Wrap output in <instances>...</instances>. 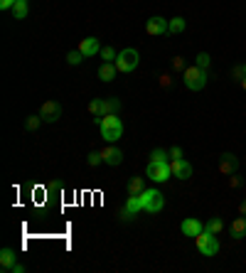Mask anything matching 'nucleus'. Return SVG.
Wrapping results in <instances>:
<instances>
[{
  "instance_id": "f257e3e1",
  "label": "nucleus",
  "mask_w": 246,
  "mask_h": 273,
  "mask_svg": "<svg viewBox=\"0 0 246 273\" xmlns=\"http://www.w3.org/2000/svg\"><path fill=\"white\" fill-rule=\"evenodd\" d=\"M195 246L202 256H217L219 251V241H217V234H209L207 229H202L200 234L195 236Z\"/></svg>"
},
{
  "instance_id": "f03ea898",
  "label": "nucleus",
  "mask_w": 246,
  "mask_h": 273,
  "mask_svg": "<svg viewBox=\"0 0 246 273\" xmlns=\"http://www.w3.org/2000/svg\"><path fill=\"white\" fill-rule=\"evenodd\" d=\"M140 202H143V212L157 214V212H162V207H165V197H162L160 190H143V192H140Z\"/></svg>"
},
{
  "instance_id": "7ed1b4c3",
  "label": "nucleus",
  "mask_w": 246,
  "mask_h": 273,
  "mask_svg": "<svg viewBox=\"0 0 246 273\" xmlns=\"http://www.w3.org/2000/svg\"><path fill=\"white\" fill-rule=\"evenodd\" d=\"M182 76H185V86L190 91H200V89H204V84H207V71L200 69L197 64H195V67H187L182 71Z\"/></svg>"
},
{
  "instance_id": "20e7f679",
  "label": "nucleus",
  "mask_w": 246,
  "mask_h": 273,
  "mask_svg": "<svg viewBox=\"0 0 246 273\" xmlns=\"http://www.w3.org/2000/svg\"><path fill=\"white\" fill-rule=\"evenodd\" d=\"M138 64H140V57H138V52H135L133 47H128V49L118 52V59H116V67H118V71L131 74Z\"/></svg>"
},
{
  "instance_id": "39448f33",
  "label": "nucleus",
  "mask_w": 246,
  "mask_h": 273,
  "mask_svg": "<svg viewBox=\"0 0 246 273\" xmlns=\"http://www.w3.org/2000/svg\"><path fill=\"white\" fill-rule=\"evenodd\" d=\"M145 177H150L153 182H168L173 177V170H170V162H148L145 167Z\"/></svg>"
},
{
  "instance_id": "423d86ee",
  "label": "nucleus",
  "mask_w": 246,
  "mask_h": 273,
  "mask_svg": "<svg viewBox=\"0 0 246 273\" xmlns=\"http://www.w3.org/2000/svg\"><path fill=\"white\" fill-rule=\"evenodd\" d=\"M40 116H42L45 123H54V121L62 118V106H59L57 101H45V104L40 106Z\"/></svg>"
},
{
  "instance_id": "0eeeda50",
  "label": "nucleus",
  "mask_w": 246,
  "mask_h": 273,
  "mask_svg": "<svg viewBox=\"0 0 246 273\" xmlns=\"http://www.w3.org/2000/svg\"><path fill=\"white\" fill-rule=\"evenodd\" d=\"M145 32L148 35H153V37H160V35H165V32H170V20H165V18H150L148 23H145Z\"/></svg>"
},
{
  "instance_id": "6e6552de",
  "label": "nucleus",
  "mask_w": 246,
  "mask_h": 273,
  "mask_svg": "<svg viewBox=\"0 0 246 273\" xmlns=\"http://www.w3.org/2000/svg\"><path fill=\"white\" fill-rule=\"evenodd\" d=\"M170 170H173V177H178V180H190L192 177V165L185 158L170 160Z\"/></svg>"
},
{
  "instance_id": "1a4fd4ad",
  "label": "nucleus",
  "mask_w": 246,
  "mask_h": 273,
  "mask_svg": "<svg viewBox=\"0 0 246 273\" xmlns=\"http://www.w3.org/2000/svg\"><path fill=\"white\" fill-rule=\"evenodd\" d=\"M84 57H96V54H101V42L96 40V37H84V40H79V47H76Z\"/></svg>"
},
{
  "instance_id": "9d476101",
  "label": "nucleus",
  "mask_w": 246,
  "mask_h": 273,
  "mask_svg": "<svg viewBox=\"0 0 246 273\" xmlns=\"http://www.w3.org/2000/svg\"><path fill=\"white\" fill-rule=\"evenodd\" d=\"M101 158H104L106 165H121V162H123V153H121V148L109 145V148H104V150H101Z\"/></svg>"
},
{
  "instance_id": "9b49d317",
  "label": "nucleus",
  "mask_w": 246,
  "mask_h": 273,
  "mask_svg": "<svg viewBox=\"0 0 246 273\" xmlns=\"http://www.w3.org/2000/svg\"><path fill=\"white\" fill-rule=\"evenodd\" d=\"M180 229H182V234L185 236H190V239H195L197 234H200L202 229V224L197 222V219H192V217H187V219H182V224H180Z\"/></svg>"
},
{
  "instance_id": "f8f14e48",
  "label": "nucleus",
  "mask_w": 246,
  "mask_h": 273,
  "mask_svg": "<svg viewBox=\"0 0 246 273\" xmlns=\"http://www.w3.org/2000/svg\"><path fill=\"white\" fill-rule=\"evenodd\" d=\"M116 74H118L116 62H104L101 69H99V79H101V81H113V79H116Z\"/></svg>"
},
{
  "instance_id": "ddd939ff",
  "label": "nucleus",
  "mask_w": 246,
  "mask_h": 273,
  "mask_svg": "<svg viewBox=\"0 0 246 273\" xmlns=\"http://www.w3.org/2000/svg\"><path fill=\"white\" fill-rule=\"evenodd\" d=\"M18 261H15V251L13 249H3L0 251V268L3 271H13V266H15Z\"/></svg>"
},
{
  "instance_id": "4468645a",
  "label": "nucleus",
  "mask_w": 246,
  "mask_h": 273,
  "mask_svg": "<svg viewBox=\"0 0 246 273\" xmlns=\"http://www.w3.org/2000/svg\"><path fill=\"white\" fill-rule=\"evenodd\" d=\"M30 15V0H15L13 5V18L15 20H25Z\"/></svg>"
},
{
  "instance_id": "2eb2a0df",
  "label": "nucleus",
  "mask_w": 246,
  "mask_h": 273,
  "mask_svg": "<svg viewBox=\"0 0 246 273\" xmlns=\"http://www.w3.org/2000/svg\"><path fill=\"white\" fill-rule=\"evenodd\" d=\"M99 131H101V138L106 143H116L118 138L123 136V123L121 126H113V128H99Z\"/></svg>"
},
{
  "instance_id": "dca6fc26",
  "label": "nucleus",
  "mask_w": 246,
  "mask_h": 273,
  "mask_svg": "<svg viewBox=\"0 0 246 273\" xmlns=\"http://www.w3.org/2000/svg\"><path fill=\"white\" fill-rule=\"evenodd\" d=\"M231 236H234V239H244L246 236V217L244 214L231 222Z\"/></svg>"
},
{
  "instance_id": "f3484780",
  "label": "nucleus",
  "mask_w": 246,
  "mask_h": 273,
  "mask_svg": "<svg viewBox=\"0 0 246 273\" xmlns=\"http://www.w3.org/2000/svg\"><path fill=\"white\" fill-rule=\"evenodd\" d=\"M234 170H236V158H234V155H229V153H224L222 162H219V172H224V175H231Z\"/></svg>"
},
{
  "instance_id": "a211bd4d",
  "label": "nucleus",
  "mask_w": 246,
  "mask_h": 273,
  "mask_svg": "<svg viewBox=\"0 0 246 273\" xmlns=\"http://www.w3.org/2000/svg\"><path fill=\"white\" fill-rule=\"evenodd\" d=\"M99 121V128H113V126H121V118L116 114H106L101 116V118H96Z\"/></svg>"
},
{
  "instance_id": "6ab92c4d",
  "label": "nucleus",
  "mask_w": 246,
  "mask_h": 273,
  "mask_svg": "<svg viewBox=\"0 0 246 273\" xmlns=\"http://www.w3.org/2000/svg\"><path fill=\"white\" fill-rule=\"evenodd\" d=\"M121 104L116 101V99H101V116L106 114H116V109H118Z\"/></svg>"
},
{
  "instance_id": "aec40b11",
  "label": "nucleus",
  "mask_w": 246,
  "mask_h": 273,
  "mask_svg": "<svg viewBox=\"0 0 246 273\" xmlns=\"http://www.w3.org/2000/svg\"><path fill=\"white\" fill-rule=\"evenodd\" d=\"M126 209H131L133 214H138V212L143 209V202H140V195H128V200H126Z\"/></svg>"
},
{
  "instance_id": "412c9836",
  "label": "nucleus",
  "mask_w": 246,
  "mask_h": 273,
  "mask_svg": "<svg viewBox=\"0 0 246 273\" xmlns=\"http://www.w3.org/2000/svg\"><path fill=\"white\" fill-rule=\"evenodd\" d=\"M207 231H209V234H222V229H224V222L222 219H219V217H212V219H209V222H207Z\"/></svg>"
},
{
  "instance_id": "4be33fe9",
  "label": "nucleus",
  "mask_w": 246,
  "mask_h": 273,
  "mask_svg": "<svg viewBox=\"0 0 246 273\" xmlns=\"http://www.w3.org/2000/svg\"><path fill=\"white\" fill-rule=\"evenodd\" d=\"M145 190V182H143V177H133V180L128 182V195H140Z\"/></svg>"
},
{
  "instance_id": "5701e85b",
  "label": "nucleus",
  "mask_w": 246,
  "mask_h": 273,
  "mask_svg": "<svg viewBox=\"0 0 246 273\" xmlns=\"http://www.w3.org/2000/svg\"><path fill=\"white\" fill-rule=\"evenodd\" d=\"M84 59H87V57H84V54H81L79 49H74V52H69V54H67V62H69V64H71V67H76V64H81Z\"/></svg>"
},
{
  "instance_id": "b1692460",
  "label": "nucleus",
  "mask_w": 246,
  "mask_h": 273,
  "mask_svg": "<svg viewBox=\"0 0 246 273\" xmlns=\"http://www.w3.org/2000/svg\"><path fill=\"white\" fill-rule=\"evenodd\" d=\"M40 123H45L40 114H37V116H35V114L27 116V131H37V128H40Z\"/></svg>"
},
{
  "instance_id": "393cba45",
  "label": "nucleus",
  "mask_w": 246,
  "mask_h": 273,
  "mask_svg": "<svg viewBox=\"0 0 246 273\" xmlns=\"http://www.w3.org/2000/svg\"><path fill=\"white\" fill-rule=\"evenodd\" d=\"M101 59H104V62H116L118 54L113 52V47H101Z\"/></svg>"
},
{
  "instance_id": "a878e982",
  "label": "nucleus",
  "mask_w": 246,
  "mask_h": 273,
  "mask_svg": "<svg viewBox=\"0 0 246 273\" xmlns=\"http://www.w3.org/2000/svg\"><path fill=\"white\" fill-rule=\"evenodd\" d=\"M209 64H212V59H209V54H207V52H200V54H197V67L207 71V69H209Z\"/></svg>"
},
{
  "instance_id": "bb28decb",
  "label": "nucleus",
  "mask_w": 246,
  "mask_h": 273,
  "mask_svg": "<svg viewBox=\"0 0 246 273\" xmlns=\"http://www.w3.org/2000/svg\"><path fill=\"white\" fill-rule=\"evenodd\" d=\"M89 114L94 116V118H101V99H94L89 104Z\"/></svg>"
},
{
  "instance_id": "cd10ccee",
  "label": "nucleus",
  "mask_w": 246,
  "mask_h": 273,
  "mask_svg": "<svg viewBox=\"0 0 246 273\" xmlns=\"http://www.w3.org/2000/svg\"><path fill=\"white\" fill-rule=\"evenodd\" d=\"M185 30V18H173L170 20V32H182Z\"/></svg>"
},
{
  "instance_id": "c85d7f7f",
  "label": "nucleus",
  "mask_w": 246,
  "mask_h": 273,
  "mask_svg": "<svg viewBox=\"0 0 246 273\" xmlns=\"http://www.w3.org/2000/svg\"><path fill=\"white\" fill-rule=\"evenodd\" d=\"M87 162H89L91 167L101 165V162H104V158H101V150H94V153H89V158H87Z\"/></svg>"
},
{
  "instance_id": "c756f323",
  "label": "nucleus",
  "mask_w": 246,
  "mask_h": 273,
  "mask_svg": "<svg viewBox=\"0 0 246 273\" xmlns=\"http://www.w3.org/2000/svg\"><path fill=\"white\" fill-rule=\"evenodd\" d=\"M168 155H170V153H165V150H153L150 160H153V162H170V160H168Z\"/></svg>"
},
{
  "instance_id": "7c9ffc66",
  "label": "nucleus",
  "mask_w": 246,
  "mask_h": 273,
  "mask_svg": "<svg viewBox=\"0 0 246 273\" xmlns=\"http://www.w3.org/2000/svg\"><path fill=\"white\" fill-rule=\"evenodd\" d=\"M244 76H246V64H239V67H234V71H231V79L241 81Z\"/></svg>"
},
{
  "instance_id": "2f4dec72",
  "label": "nucleus",
  "mask_w": 246,
  "mask_h": 273,
  "mask_svg": "<svg viewBox=\"0 0 246 273\" xmlns=\"http://www.w3.org/2000/svg\"><path fill=\"white\" fill-rule=\"evenodd\" d=\"M133 217H135V214H133V212H131V209H126V207L121 209V219H123V222H131Z\"/></svg>"
},
{
  "instance_id": "473e14b6",
  "label": "nucleus",
  "mask_w": 246,
  "mask_h": 273,
  "mask_svg": "<svg viewBox=\"0 0 246 273\" xmlns=\"http://www.w3.org/2000/svg\"><path fill=\"white\" fill-rule=\"evenodd\" d=\"M15 0H0V10H13Z\"/></svg>"
},
{
  "instance_id": "72a5a7b5",
  "label": "nucleus",
  "mask_w": 246,
  "mask_h": 273,
  "mask_svg": "<svg viewBox=\"0 0 246 273\" xmlns=\"http://www.w3.org/2000/svg\"><path fill=\"white\" fill-rule=\"evenodd\" d=\"M170 158H173V160L182 158V150H180V148H173V150H170Z\"/></svg>"
},
{
  "instance_id": "f704fd0d",
  "label": "nucleus",
  "mask_w": 246,
  "mask_h": 273,
  "mask_svg": "<svg viewBox=\"0 0 246 273\" xmlns=\"http://www.w3.org/2000/svg\"><path fill=\"white\" fill-rule=\"evenodd\" d=\"M23 271H25L23 263H15V266H13V273H23Z\"/></svg>"
},
{
  "instance_id": "c9c22d12",
  "label": "nucleus",
  "mask_w": 246,
  "mask_h": 273,
  "mask_svg": "<svg viewBox=\"0 0 246 273\" xmlns=\"http://www.w3.org/2000/svg\"><path fill=\"white\" fill-rule=\"evenodd\" d=\"M175 67H178V69H182V67H185V62H182V57H175Z\"/></svg>"
},
{
  "instance_id": "e433bc0d",
  "label": "nucleus",
  "mask_w": 246,
  "mask_h": 273,
  "mask_svg": "<svg viewBox=\"0 0 246 273\" xmlns=\"http://www.w3.org/2000/svg\"><path fill=\"white\" fill-rule=\"evenodd\" d=\"M239 212H241V214H244V217H246V200H244V202H241V205H239Z\"/></svg>"
},
{
  "instance_id": "4c0bfd02",
  "label": "nucleus",
  "mask_w": 246,
  "mask_h": 273,
  "mask_svg": "<svg viewBox=\"0 0 246 273\" xmlns=\"http://www.w3.org/2000/svg\"><path fill=\"white\" fill-rule=\"evenodd\" d=\"M239 84H241V89L246 91V76H244V79H241V81H239Z\"/></svg>"
}]
</instances>
